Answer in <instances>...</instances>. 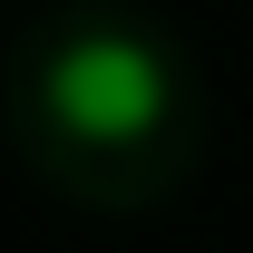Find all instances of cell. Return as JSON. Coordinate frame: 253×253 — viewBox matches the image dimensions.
I'll return each instance as SVG.
<instances>
[{
    "label": "cell",
    "instance_id": "obj_1",
    "mask_svg": "<svg viewBox=\"0 0 253 253\" xmlns=\"http://www.w3.org/2000/svg\"><path fill=\"white\" fill-rule=\"evenodd\" d=\"M166 107H175V78L146 39H68L59 59H49V117L68 136H88V146H136V136H156Z\"/></svg>",
    "mask_w": 253,
    "mask_h": 253
}]
</instances>
